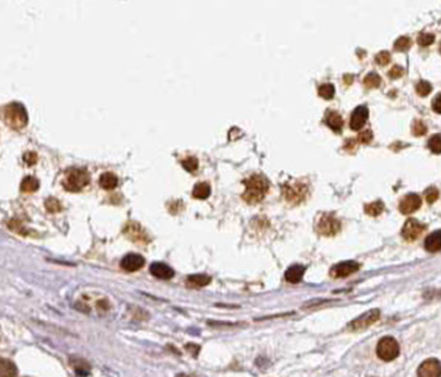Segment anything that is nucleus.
Returning a JSON list of instances; mask_svg holds the SVG:
<instances>
[{
  "instance_id": "obj_1",
  "label": "nucleus",
  "mask_w": 441,
  "mask_h": 377,
  "mask_svg": "<svg viewBox=\"0 0 441 377\" xmlns=\"http://www.w3.org/2000/svg\"><path fill=\"white\" fill-rule=\"evenodd\" d=\"M245 191L242 199L249 204L259 203L269 189V182L263 175H253L244 181Z\"/></svg>"
},
{
  "instance_id": "obj_2",
  "label": "nucleus",
  "mask_w": 441,
  "mask_h": 377,
  "mask_svg": "<svg viewBox=\"0 0 441 377\" xmlns=\"http://www.w3.org/2000/svg\"><path fill=\"white\" fill-rule=\"evenodd\" d=\"M4 120L13 129H22L26 126L28 115L26 107L19 102H10L3 108Z\"/></svg>"
},
{
  "instance_id": "obj_3",
  "label": "nucleus",
  "mask_w": 441,
  "mask_h": 377,
  "mask_svg": "<svg viewBox=\"0 0 441 377\" xmlns=\"http://www.w3.org/2000/svg\"><path fill=\"white\" fill-rule=\"evenodd\" d=\"M89 182V173L80 167H70L66 170L63 179V186L69 191H78L87 186Z\"/></svg>"
},
{
  "instance_id": "obj_4",
  "label": "nucleus",
  "mask_w": 441,
  "mask_h": 377,
  "mask_svg": "<svg viewBox=\"0 0 441 377\" xmlns=\"http://www.w3.org/2000/svg\"><path fill=\"white\" fill-rule=\"evenodd\" d=\"M401 353L399 343L397 342L396 338L393 337H384L379 341L376 346V355L380 360L385 362H392L396 360Z\"/></svg>"
},
{
  "instance_id": "obj_5",
  "label": "nucleus",
  "mask_w": 441,
  "mask_h": 377,
  "mask_svg": "<svg viewBox=\"0 0 441 377\" xmlns=\"http://www.w3.org/2000/svg\"><path fill=\"white\" fill-rule=\"evenodd\" d=\"M380 319V310L379 309H373L366 311L365 314L360 315L359 318H356L355 320L351 321L347 325V329L351 332H360V330H365L367 328H370L371 325L376 323V321Z\"/></svg>"
},
{
  "instance_id": "obj_6",
  "label": "nucleus",
  "mask_w": 441,
  "mask_h": 377,
  "mask_svg": "<svg viewBox=\"0 0 441 377\" xmlns=\"http://www.w3.org/2000/svg\"><path fill=\"white\" fill-rule=\"evenodd\" d=\"M283 193H285L287 202L292 204H300L304 202V199L308 195V186L300 181L287 182L283 186Z\"/></svg>"
},
{
  "instance_id": "obj_7",
  "label": "nucleus",
  "mask_w": 441,
  "mask_h": 377,
  "mask_svg": "<svg viewBox=\"0 0 441 377\" xmlns=\"http://www.w3.org/2000/svg\"><path fill=\"white\" fill-rule=\"evenodd\" d=\"M341 230V222L332 214H322L316 222V232L323 236H334Z\"/></svg>"
},
{
  "instance_id": "obj_8",
  "label": "nucleus",
  "mask_w": 441,
  "mask_h": 377,
  "mask_svg": "<svg viewBox=\"0 0 441 377\" xmlns=\"http://www.w3.org/2000/svg\"><path fill=\"white\" fill-rule=\"evenodd\" d=\"M425 230H426V226L424 223H421V222L415 218H411L404 223L403 228H402V236L407 241H415L422 235Z\"/></svg>"
},
{
  "instance_id": "obj_9",
  "label": "nucleus",
  "mask_w": 441,
  "mask_h": 377,
  "mask_svg": "<svg viewBox=\"0 0 441 377\" xmlns=\"http://www.w3.org/2000/svg\"><path fill=\"white\" fill-rule=\"evenodd\" d=\"M417 377H441V362L436 358H429L420 365Z\"/></svg>"
},
{
  "instance_id": "obj_10",
  "label": "nucleus",
  "mask_w": 441,
  "mask_h": 377,
  "mask_svg": "<svg viewBox=\"0 0 441 377\" xmlns=\"http://www.w3.org/2000/svg\"><path fill=\"white\" fill-rule=\"evenodd\" d=\"M360 269V264L356 261L347 260L342 261V263L336 264L332 269H330V277L333 278H346L348 275L356 273Z\"/></svg>"
},
{
  "instance_id": "obj_11",
  "label": "nucleus",
  "mask_w": 441,
  "mask_h": 377,
  "mask_svg": "<svg viewBox=\"0 0 441 377\" xmlns=\"http://www.w3.org/2000/svg\"><path fill=\"white\" fill-rule=\"evenodd\" d=\"M144 264H145V259L143 258L142 255H139V254H134V253H130L128 254V255H125L121 259V261H120V265H121L122 269L129 273L137 272V270L142 269Z\"/></svg>"
},
{
  "instance_id": "obj_12",
  "label": "nucleus",
  "mask_w": 441,
  "mask_h": 377,
  "mask_svg": "<svg viewBox=\"0 0 441 377\" xmlns=\"http://www.w3.org/2000/svg\"><path fill=\"white\" fill-rule=\"evenodd\" d=\"M422 200L417 194H408L404 196L399 203V210L403 214H412L417 209H420Z\"/></svg>"
},
{
  "instance_id": "obj_13",
  "label": "nucleus",
  "mask_w": 441,
  "mask_h": 377,
  "mask_svg": "<svg viewBox=\"0 0 441 377\" xmlns=\"http://www.w3.org/2000/svg\"><path fill=\"white\" fill-rule=\"evenodd\" d=\"M369 119V110L365 106H359L353 110L350 119V126L352 130H360Z\"/></svg>"
},
{
  "instance_id": "obj_14",
  "label": "nucleus",
  "mask_w": 441,
  "mask_h": 377,
  "mask_svg": "<svg viewBox=\"0 0 441 377\" xmlns=\"http://www.w3.org/2000/svg\"><path fill=\"white\" fill-rule=\"evenodd\" d=\"M149 272L152 275H154L156 278L160 279H171L175 275V270L167 265L165 263H161V261H154L151 264L149 267Z\"/></svg>"
},
{
  "instance_id": "obj_15",
  "label": "nucleus",
  "mask_w": 441,
  "mask_h": 377,
  "mask_svg": "<svg viewBox=\"0 0 441 377\" xmlns=\"http://www.w3.org/2000/svg\"><path fill=\"white\" fill-rule=\"evenodd\" d=\"M125 233L128 237H130L133 241L135 242H142V244H147V233L143 231V228L140 227L139 223H128L126 226Z\"/></svg>"
},
{
  "instance_id": "obj_16",
  "label": "nucleus",
  "mask_w": 441,
  "mask_h": 377,
  "mask_svg": "<svg viewBox=\"0 0 441 377\" xmlns=\"http://www.w3.org/2000/svg\"><path fill=\"white\" fill-rule=\"evenodd\" d=\"M425 249L429 253H438L441 250V230L430 233L425 240Z\"/></svg>"
},
{
  "instance_id": "obj_17",
  "label": "nucleus",
  "mask_w": 441,
  "mask_h": 377,
  "mask_svg": "<svg viewBox=\"0 0 441 377\" xmlns=\"http://www.w3.org/2000/svg\"><path fill=\"white\" fill-rule=\"evenodd\" d=\"M305 274V267L302 265H292L288 268L285 273V278L288 283L296 284L302 281V277Z\"/></svg>"
},
{
  "instance_id": "obj_18",
  "label": "nucleus",
  "mask_w": 441,
  "mask_h": 377,
  "mask_svg": "<svg viewBox=\"0 0 441 377\" xmlns=\"http://www.w3.org/2000/svg\"><path fill=\"white\" fill-rule=\"evenodd\" d=\"M211 277L207 274H191L186 278V286L190 288H202L211 283Z\"/></svg>"
},
{
  "instance_id": "obj_19",
  "label": "nucleus",
  "mask_w": 441,
  "mask_h": 377,
  "mask_svg": "<svg viewBox=\"0 0 441 377\" xmlns=\"http://www.w3.org/2000/svg\"><path fill=\"white\" fill-rule=\"evenodd\" d=\"M70 365L75 371V374L80 377L88 376L89 372H91V366L82 358H70Z\"/></svg>"
},
{
  "instance_id": "obj_20",
  "label": "nucleus",
  "mask_w": 441,
  "mask_h": 377,
  "mask_svg": "<svg viewBox=\"0 0 441 377\" xmlns=\"http://www.w3.org/2000/svg\"><path fill=\"white\" fill-rule=\"evenodd\" d=\"M17 367L10 360H0V377H17Z\"/></svg>"
},
{
  "instance_id": "obj_21",
  "label": "nucleus",
  "mask_w": 441,
  "mask_h": 377,
  "mask_svg": "<svg viewBox=\"0 0 441 377\" xmlns=\"http://www.w3.org/2000/svg\"><path fill=\"white\" fill-rule=\"evenodd\" d=\"M325 122H327L329 128H332L337 133L341 131V129L343 128V119L336 111H329V114L325 117Z\"/></svg>"
},
{
  "instance_id": "obj_22",
  "label": "nucleus",
  "mask_w": 441,
  "mask_h": 377,
  "mask_svg": "<svg viewBox=\"0 0 441 377\" xmlns=\"http://www.w3.org/2000/svg\"><path fill=\"white\" fill-rule=\"evenodd\" d=\"M117 176L114 172H103L100 176V185L103 189H107V190H111L114 187H116L117 185Z\"/></svg>"
},
{
  "instance_id": "obj_23",
  "label": "nucleus",
  "mask_w": 441,
  "mask_h": 377,
  "mask_svg": "<svg viewBox=\"0 0 441 377\" xmlns=\"http://www.w3.org/2000/svg\"><path fill=\"white\" fill-rule=\"evenodd\" d=\"M211 195V185L208 182H198L193 189V196L197 199H207Z\"/></svg>"
},
{
  "instance_id": "obj_24",
  "label": "nucleus",
  "mask_w": 441,
  "mask_h": 377,
  "mask_svg": "<svg viewBox=\"0 0 441 377\" xmlns=\"http://www.w3.org/2000/svg\"><path fill=\"white\" fill-rule=\"evenodd\" d=\"M38 180L33 176H26L24 179L22 180V184H20V190L24 191V193H33L38 189Z\"/></svg>"
},
{
  "instance_id": "obj_25",
  "label": "nucleus",
  "mask_w": 441,
  "mask_h": 377,
  "mask_svg": "<svg viewBox=\"0 0 441 377\" xmlns=\"http://www.w3.org/2000/svg\"><path fill=\"white\" fill-rule=\"evenodd\" d=\"M384 212V204L382 202L369 203L365 205V213L370 217H378Z\"/></svg>"
},
{
  "instance_id": "obj_26",
  "label": "nucleus",
  "mask_w": 441,
  "mask_h": 377,
  "mask_svg": "<svg viewBox=\"0 0 441 377\" xmlns=\"http://www.w3.org/2000/svg\"><path fill=\"white\" fill-rule=\"evenodd\" d=\"M380 83H382V79L379 77V74L374 73V71L373 73L367 74L364 79V84L366 85L367 88H376L380 85Z\"/></svg>"
},
{
  "instance_id": "obj_27",
  "label": "nucleus",
  "mask_w": 441,
  "mask_h": 377,
  "mask_svg": "<svg viewBox=\"0 0 441 377\" xmlns=\"http://www.w3.org/2000/svg\"><path fill=\"white\" fill-rule=\"evenodd\" d=\"M429 148L433 153L441 154V134L433 135L429 140Z\"/></svg>"
},
{
  "instance_id": "obj_28",
  "label": "nucleus",
  "mask_w": 441,
  "mask_h": 377,
  "mask_svg": "<svg viewBox=\"0 0 441 377\" xmlns=\"http://www.w3.org/2000/svg\"><path fill=\"white\" fill-rule=\"evenodd\" d=\"M334 92H336V88H334L333 84H330V83H325V84L319 87V96H322L325 99L333 98Z\"/></svg>"
},
{
  "instance_id": "obj_29",
  "label": "nucleus",
  "mask_w": 441,
  "mask_h": 377,
  "mask_svg": "<svg viewBox=\"0 0 441 377\" xmlns=\"http://www.w3.org/2000/svg\"><path fill=\"white\" fill-rule=\"evenodd\" d=\"M416 91H417V93L421 97H426L427 94H430V92L433 91V85L429 82H426V80H421V82H419V84L416 85Z\"/></svg>"
},
{
  "instance_id": "obj_30",
  "label": "nucleus",
  "mask_w": 441,
  "mask_h": 377,
  "mask_svg": "<svg viewBox=\"0 0 441 377\" xmlns=\"http://www.w3.org/2000/svg\"><path fill=\"white\" fill-rule=\"evenodd\" d=\"M410 47H411L410 37H406V36L399 37L398 40L396 41V43H394V48H396L397 51H406V50H408Z\"/></svg>"
},
{
  "instance_id": "obj_31",
  "label": "nucleus",
  "mask_w": 441,
  "mask_h": 377,
  "mask_svg": "<svg viewBox=\"0 0 441 377\" xmlns=\"http://www.w3.org/2000/svg\"><path fill=\"white\" fill-rule=\"evenodd\" d=\"M412 133H413V135H416V136L425 135V134L427 133V128H426V125H425V122L421 121V120H416V121L413 122Z\"/></svg>"
},
{
  "instance_id": "obj_32",
  "label": "nucleus",
  "mask_w": 441,
  "mask_h": 377,
  "mask_svg": "<svg viewBox=\"0 0 441 377\" xmlns=\"http://www.w3.org/2000/svg\"><path fill=\"white\" fill-rule=\"evenodd\" d=\"M45 207L50 213H56L61 210V204H60L59 200L55 198H48L45 202Z\"/></svg>"
},
{
  "instance_id": "obj_33",
  "label": "nucleus",
  "mask_w": 441,
  "mask_h": 377,
  "mask_svg": "<svg viewBox=\"0 0 441 377\" xmlns=\"http://www.w3.org/2000/svg\"><path fill=\"white\" fill-rule=\"evenodd\" d=\"M181 165L185 170L193 172V171H195L198 168V159L195 157H186L185 159L181 161Z\"/></svg>"
},
{
  "instance_id": "obj_34",
  "label": "nucleus",
  "mask_w": 441,
  "mask_h": 377,
  "mask_svg": "<svg viewBox=\"0 0 441 377\" xmlns=\"http://www.w3.org/2000/svg\"><path fill=\"white\" fill-rule=\"evenodd\" d=\"M435 41V36L433 33H421L417 38V42L421 46H430Z\"/></svg>"
},
{
  "instance_id": "obj_35",
  "label": "nucleus",
  "mask_w": 441,
  "mask_h": 377,
  "mask_svg": "<svg viewBox=\"0 0 441 377\" xmlns=\"http://www.w3.org/2000/svg\"><path fill=\"white\" fill-rule=\"evenodd\" d=\"M425 196H426L427 203H430V204H433V203L436 202V200H438V198H439L438 189H435V187H429V189H427V190H426V193H425Z\"/></svg>"
},
{
  "instance_id": "obj_36",
  "label": "nucleus",
  "mask_w": 441,
  "mask_h": 377,
  "mask_svg": "<svg viewBox=\"0 0 441 377\" xmlns=\"http://www.w3.org/2000/svg\"><path fill=\"white\" fill-rule=\"evenodd\" d=\"M8 226H9V228H10V230L15 231V232L19 233L20 236H26L27 233H28V231H27L26 228L23 227V224L18 223L17 221H10V222H9Z\"/></svg>"
},
{
  "instance_id": "obj_37",
  "label": "nucleus",
  "mask_w": 441,
  "mask_h": 377,
  "mask_svg": "<svg viewBox=\"0 0 441 377\" xmlns=\"http://www.w3.org/2000/svg\"><path fill=\"white\" fill-rule=\"evenodd\" d=\"M375 61L378 62L379 65H387L388 62L390 61V54L388 51H380L375 56Z\"/></svg>"
},
{
  "instance_id": "obj_38",
  "label": "nucleus",
  "mask_w": 441,
  "mask_h": 377,
  "mask_svg": "<svg viewBox=\"0 0 441 377\" xmlns=\"http://www.w3.org/2000/svg\"><path fill=\"white\" fill-rule=\"evenodd\" d=\"M403 74H404V69L402 68V66L396 65V66H393V68L390 69L389 77L393 78V79H398V78H401L402 75H403Z\"/></svg>"
},
{
  "instance_id": "obj_39",
  "label": "nucleus",
  "mask_w": 441,
  "mask_h": 377,
  "mask_svg": "<svg viewBox=\"0 0 441 377\" xmlns=\"http://www.w3.org/2000/svg\"><path fill=\"white\" fill-rule=\"evenodd\" d=\"M23 159L26 161L27 165L32 166L37 161V154L34 153V152H26V153L23 154Z\"/></svg>"
},
{
  "instance_id": "obj_40",
  "label": "nucleus",
  "mask_w": 441,
  "mask_h": 377,
  "mask_svg": "<svg viewBox=\"0 0 441 377\" xmlns=\"http://www.w3.org/2000/svg\"><path fill=\"white\" fill-rule=\"evenodd\" d=\"M359 140L361 143H364V144H369V143L373 140V133H371L370 130L362 131V133L359 135Z\"/></svg>"
},
{
  "instance_id": "obj_41",
  "label": "nucleus",
  "mask_w": 441,
  "mask_h": 377,
  "mask_svg": "<svg viewBox=\"0 0 441 377\" xmlns=\"http://www.w3.org/2000/svg\"><path fill=\"white\" fill-rule=\"evenodd\" d=\"M433 110L435 111L436 114H441V93L434 98L433 101Z\"/></svg>"
},
{
  "instance_id": "obj_42",
  "label": "nucleus",
  "mask_w": 441,
  "mask_h": 377,
  "mask_svg": "<svg viewBox=\"0 0 441 377\" xmlns=\"http://www.w3.org/2000/svg\"><path fill=\"white\" fill-rule=\"evenodd\" d=\"M177 377H194V376H189V375L181 374V375H179V376H177Z\"/></svg>"
},
{
  "instance_id": "obj_43",
  "label": "nucleus",
  "mask_w": 441,
  "mask_h": 377,
  "mask_svg": "<svg viewBox=\"0 0 441 377\" xmlns=\"http://www.w3.org/2000/svg\"><path fill=\"white\" fill-rule=\"evenodd\" d=\"M440 50H441V48H440Z\"/></svg>"
}]
</instances>
